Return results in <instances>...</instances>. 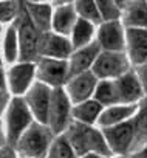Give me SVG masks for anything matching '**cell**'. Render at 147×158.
I'll return each instance as SVG.
<instances>
[{
  "instance_id": "obj_1",
  "label": "cell",
  "mask_w": 147,
  "mask_h": 158,
  "mask_svg": "<svg viewBox=\"0 0 147 158\" xmlns=\"http://www.w3.org/2000/svg\"><path fill=\"white\" fill-rule=\"evenodd\" d=\"M63 135L67 136L73 149L76 150L79 158L88 153H98L110 158L113 156L105 141L102 129H98L96 126H84L79 123H73Z\"/></svg>"
},
{
  "instance_id": "obj_2",
  "label": "cell",
  "mask_w": 147,
  "mask_h": 158,
  "mask_svg": "<svg viewBox=\"0 0 147 158\" xmlns=\"http://www.w3.org/2000/svg\"><path fill=\"white\" fill-rule=\"evenodd\" d=\"M54 138L56 136L48 126L34 121L22 135L14 150L20 158H48Z\"/></svg>"
},
{
  "instance_id": "obj_3",
  "label": "cell",
  "mask_w": 147,
  "mask_h": 158,
  "mask_svg": "<svg viewBox=\"0 0 147 158\" xmlns=\"http://www.w3.org/2000/svg\"><path fill=\"white\" fill-rule=\"evenodd\" d=\"M5 130H6V139L10 147H16L22 135L31 127L34 123V116L25 101V98H13L6 112H5Z\"/></svg>"
},
{
  "instance_id": "obj_4",
  "label": "cell",
  "mask_w": 147,
  "mask_h": 158,
  "mask_svg": "<svg viewBox=\"0 0 147 158\" xmlns=\"http://www.w3.org/2000/svg\"><path fill=\"white\" fill-rule=\"evenodd\" d=\"M19 30V47H20V59L19 62H33L36 64L40 59V39L42 33L31 22L25 6H22V13L17 19Z\"/></svg>"
},
{
  "instance_id": "obj_5",
  "label": "cell",
  "mask_w": 147,
  "mask_h": 158,
  "mask_svg": "<svg viewBox=\"0 0 147 158\" xmlns=\"http://www.w3.org/2000/svg\"><path fill=\"white\" fill-rule=\"evenodd\" d=\"M132 70L125 51H101L92 71L99 81H116Z\"/></svg>"
},
{
  "instance_id": "obj_6",
  "label": "cell",
  "mask_w": 147,
  "mask_h": 158,
  "mask_svg": "<svg viewBox=\"0 0 147 158\" xmlns=\"http://www.w3.org/2000/svg\"><path fill=\"white\" fill-rule=\"evenodd\" d=\"M71 124H73V102L68 98L63 87L54 89L50 116H48V127L51 129L54 136H59L63 135Z\"/></svg>"
},
{
  "instance_id": "obj_7",
  "label": "cell",
  "mask_w": 147,
  "mask_h": 158,
  "mask_svg": "<svg viewBox=\"0 0 147 158\" xmlns=\"http://www.w3.org/2000/svg\"><path fill=\"white\" fill-rule=\"evenodd\" d=\"M70 77L68 60L40 57L36 62V79L50 89H60Z\"/></svg>"
},
{
  "instance_id": "obj_8",
  "label": "cell",
  "mask_w": 147,
  "mask_h": 158,
  "mask_svg": "<svg viewBox=\"0 0 147 158\" xmlns=\"http://www.w3.org/2000/svg\"><path fill=\"white\" fill-rule=\"evenodd\" d=\"M105 141L112 155L115 156H132L135 152V130L132 119L115 127L102 129Z\"/></svg>"
},
{
  "instance_id": "obj_9",
  "label": "cell",
  "mask_w": 147,
  "mask_h": 158,
  "mask_svg": "<svg viewBox=\"0 0 147 158\" xmlns=\"http://www.w3.org/2000/svg\"><path fill=\"white\" fill-rule=\"evenodd\" d=\"M36 81V64L33 62H17L8 70V92L13 98H23Z\"/></svg>"
},
{
  "instance_id": "obj_10",
  "label": "cell",
  "mask_w": 147,
  "mask_h": 158,
  "mask_svg": "<svg viewBox=\"0 0 147 158\" xmlns=\"http://www.w3.org/2000/svg\"><path fill=\"white\" fill-rule=\"evenodd\" d=\"M98 84H99V79L95 76V73L85 71L81 74L70 76L67 84L63 85V90L67 92L73 106H76V104L85 102L88 99H93Z\"/></svg>"
},
{
  "instance_id": "obj_11",
  "label": "cell",
  "mask_w": 147,
  "mask_h": 158,
  "mask_svg": "<svg viewBox=\"0 0 147 158\" xmlns=\"http://www.w3.org/2000/svg\"><path fill=\"white\" fill-rule=\"evenodd\" d=\"M36 123L48 126V116L51 109V99H53V89L48 85L36 81L34 85L30 89V92L23 96Z\"/></svg>"
},
{
  "instance_id": "obj_12",
  "label": "cell",
  "mask_w": 147,
  "mask_h": 158,
  "mask_svg": "<svg viewBox=\"0 0 147 158\" xmlns=\"http://www.w3.org/2000/svg\"><path fill=\"white\" fill-rule=\"evenodd\" d=\"M96 42L101 51H125V27L122 22H105L99 25Z\"/></svg>"
},
{
  "instance_id": "obj_13",
  "label": "cell",
  "mask_w": 147,
  "mask_h": 158,
  "mask_svg": "<svg viewBox=\"0 0 147 158\" xmlns=\"http://www.w3.org/2000/svg\"><path fill=\"white\" fill-rule=\"evenodd\" d=\"M115 84H116L118 95H119V104L138 106L145 98L135 68H132L129 73L122 74L121 77H118Z\"/></svg>"
},
{
  "instance_id": "obj_14",
  "label": "cell",
  "mask_w": 147,
  "mask_h": 158,
  "mask_svg": "<svg viewBox=\"0 0 147 158\" xmlns=\"http://www.w3.org/2000/svg\"><path fill=\"white\" fill-rule=\"evenodd\" d=\"M73 51L75 50H73L70 37L56 34L53 31H48V33L42 34V39H40V57L68 60Z\"/></svg>"
},
{
  "instance_id": "obj_15",
  "label": "cell",
  "mask_w": 147,
  "mask_h": 158,
  "mask_svg": "<svg viewBox=\"0 0 147 158\" xmlns=\"http://www.w3.org/2000/svg\"><path fill=\"white\" fill-rule=\"evenodd\" d=\"M125 54L135 68L147 64V30H125Z\"/></svg>"
},
{
  "instance_id": "obj_16",
  "label": "cell",
  "mask_w": 147,
  "mask_h": 158,
  "mask_svg": "<svg viewBox=\"0 0 147 158\" xmlns=\"http://www.w3.org/2000/svg\"><path fill=\"white\" fill-rule=\"evenodd\" d=\"M99 54H101V48H99L96 40L93 44L84 47V48L75 50L68 59L70 76L81 74V73H85V71H92V68H93Z\"/></svg>"
},
{
  "instance_id": "obj_17",
  "label": "cell",
  "mask_w": 147,
  "mask_h": 158,
  "mask_svg": "<svg viewBox=\"0 0 147 158\" xmlns=\"http://www.w3.org/2000/svg\"><path fill=\"white\" fill-rule=\"evenodd\" d=\"M79 16L76 13L75 3H59L57 8H54L53 14V23H51V31L65 37H70L73 28L78 23Z\"/></svg>"
},
{
  "instance_id": "obj_18",
  "label": "cell",
  "mask_w": 147,
  "mask_h": 158,
  "mask_svg": "<svg viewBox=\"0 0 147 158\" xmlns=\"http://www.w3.org/2000/svg\"><path fill=\"white\" fill-rule=\"evenodd\" d=\"M125 30H147V2H121Z\"/></svg>"
},
{
  "instance_id": "obj_19",
  "label": "cell",
  "mask_w": 147,
  "mask_h": 158,
  "mask_svg": "<svg viewBox=\"0 0 147 158\" xmlns=\"http://www.w3.org/2000/svg\"><path fill=\"white\" fill-rule=\"evenodd\" d=\"M31 22L34 23V27L43 34L51 31V23H53V14H54V8L51 6V3L47 2H27L23 3Z\"/></svg>"
},
{
  "instance_id": "obj_20",
  "label": "cell",
  "mask_w": 147,
  "mask_h": 158,
  "mask_svg": "<svg viewBox=\"0 0 147 158\" xmlns=\"http://www.w3.org/2000/svg\"><path fill=\"white\" fill-rule=\"evenodd\" d=\"M136 110H138V106H125V104L105 107L99 116L98 126L101 129H108V127H115L122 123H127L135 116Z\"/></svg>"
},
{
  "instance_id": "obj_21",
  "label": "cell",
  "mask_w": 147,
  "mask_h": 158,
  "mask_svg": "<svg viewBox=\"0 0 147 158\" xmlns=\"http://www.w3.org/2000/svg\"><path fill=\"white\" fill-rule=\"evenodd\" d=\"M2 54L3 62L6 64H17L20 59V47H19V30H17V20L6 27L3 37H2Z\"/></svg>"
},
{
  "instance_id": "obj_22",
  "label": "cell",
  "mask_w": 147,
  "mask_h": 158,
  "mask_svg": "<svg viewBox=\"0 0 147 158\" xmlns=\"http://www.w3.org/2000/svg\"><path fill=\"white\" fill-rule=\"evenodd\" d=\"M104 107L96 99H88L85 102L73 106V123H79L84 126H95L99 121Z\"/></svg>"
},
{
  "instance_id": "obj_23",
  "label": "cell",
  "mask_w": 147,
  "mask_h": 158,
  "mask_svg": "<svg viewBox=\"0 0 147 158\" xmlns=\"http://www.w3.org/2000/svg\"><path fill=\"white\" fill-rule=\"evenodd\" d=\"M96 33H98L96 25H93L84 19H79L70 34L73 50H79V48H84V47L93 44L96 40Z\"/></svg>"
},
{
  "instance_id": "obj_24",
  "label": "cell",
  "mask_w": 147,
  "mask_h": 158,
  "mask_svg": "<svg viewBox=\"0 0 147 158\" xmlns=\"http://www.w3.org/2000/svg\"><path fill=\"white\" fill-rule=\"evenodd\" d=\"M132 124L135 130V152H138L147 144V98L138 104V110L132 118Z\"/></svg>"
},
{
  "instance_id": "obj_25",
  "label": "cell",
  "mask_w": 147,
  "mask_h": 158,
  "mask_svg": "<svg viewBox=\"0 0 147 158\" xmlns=\"http://www.w3.org/2000/svg\"><path fill=\"white\" fill-rule=\"evenodd\" d=\"M93 99H96L104 109L112 107V106H118L119 95H118V89H116L115 81H99Z\"/></svg>"
},
{
  "instance_id": "obj_26",
  "label": "cell",
  "mask_w": 147,
  "mask_h": 158,
  "mask_svg": "<svg viewBox=\"0 0 147 158\" xmlns=\"http://www.w3.org/2000/svg\"><path fill=\"white\" fill-rule=\"evenodd\" d=\"M75 6L79 19H84L96 27L102 25V17L99 13L98 2H95V0H81V2H75Z\"/></svg>"
},
{
  "instance_id": "obj_27",
  "label": "cell",
  "mask_w": 147,
  "mask_h": 158,
  "mask_svg": "<svg viewBox=\"0 0 147 158\" xmlns=\"http://www.w3.org/2000/svg\"><path fill=\"white\" fill-rule=\"evenodd\" d=\"M48 158H79V155L73 149V146L70 144L65 135H59L53 141Z\"/></svg>"
},
{
  "instance_id": "obj_28",
  "label": "cell",
  "mask_w": 147,
  "mask_h": 158,
  "mask_svg": "<svg viewBox=\"0 0 147 158\" xmlns=\"http://www.w3.org/2000/svg\"><path fill=\"white\" fill-rule=\"evenodd\" d=\"M22 3L13 2V0H0V25H11L14 23L20 13H22Z\"/></svg>"
},
{
  "instance_id": "obj_29",
  "label": "cell",
  "mask_w": 147,
  "mask_h": 158,
  "mask_svg": "<svg viewBox=\"0 0 147 158\" xmlns=\"http://www.w3.org/2000/svg\"><path fill=\"white\" fill-rule=\"evenodd\" d=\"M98 6H99V13H101V17H102V23H105V22H121V19H122L121 2L99 0Z\"/></svg>"
},
{
  "instance_id": "obj_30",
  "label": "cell",
  "mask_w": 147,
  "mask_h": 158,
  "mask_svg": "<svg viewBox=\"0 0 147 158\" xmlns=\"http://www.w3.org/2000/svg\"><path fill=\"white\" fill-rule=\"evenodd\" d=\"M136 74H138V79H139V82H141V87L144 90V95L147 98V64L145 65H141V67H136L135 68Z\"/></svg>"
},
{
  "instance_id": "obj_31",
  "label": "cell",
  "mask_w": 147,
  "mask_h": 158,
  "mask_svg": "<svg viewBox=\"0 0 147 158\" xmlns=\"http://www.w3.org/2000/svg\"><path fill=\"white\" fill-rule=\"evenodd\" d=\"M11 99H13V96H11V93L8 90H0V116L5 115Z\"/></svg>"
},
{
  "instance_id": "obj_32",
  "label": "cell",
  "mask_w": 147,
  "mask_h": 158,
  "mask_svg": "<svg viewBox=\"0 0 147 158\" xmlns=\"http://www.w3.org/2000/svg\"><path fill=\"white\" fill-rule=\"evenodd\" d=\"M0 158H19V155H17V152L13 147L5 146V147L0 149Z\"/></svg>"
},
{
  "instance_id": "obj_33",
  "label": "cell",
  "mask_w": 147,
  "mask_h": 158,
  "mask_svg": "<svg viewBox=\"0 0 147 158\" xmlns=\"http://www.w3.org/2000/svg\"><path fill=\"white\" fill-rule=\"evenodd\" d=\"M0 90H8V73L3 68V64H0Z\"/></svg>"
},
{
  "instance_id": "obj_34",
  "label": "cell",
  "mask_w": 147,
  "mask_h": 158,
  "mask_svg": "<svg viewBox=\"0 0 147 158\" xmlns=\"http://www.w3.org/2000/svg\"><path fill=\"white\" fill-rule=\"evenodd\" d=\"M8 146V139H6V130H5V124L0 119V149Z\"/></svg>"
},
{
  "instance_id": "obj_35",
  "label": "cell",
  "mask_w": 147,
  "mask_h": 158,
  "mask_svg": "<svg viewBox=\"0 0 147 158\" xmlns=\"http://www.w3.org/2000/svg\"><path fill=\"white\" fill-rule=\"evenodd\" d=\"M130 158H147V144L144 147H141L138 152H135Z\"/></svg>"
},
{
  "instance_id": "obj_36",
  "label": "cell",
  "mask_w": 147,
  "mask_h": 158,
  "mask_svg": "<svg viewBox=\"0 0 147 158\" xmlns=\"http://www.w3.org/2000/svg\"><path fill=\"white\" fill-rule=\"evenodd\" d=\"M82 158H110V156H104V155H98V153H88Z\"/></svg>"
},
{
  "instance_id": "obj_37",
  "label": "cell",
  "mask_w": 147,
  "mask_h": 158,
  "mask_svg": "<svg viewBox=\"0 0 147 158\" xmlns=\"http://www.w3.org/2000/svg\"><path fill=\"white\" fill-rule=\"evenodd\" d=\"M0 64H3V54H2V40H0Z\"/></svg>"
},
{
  "instance_id": "obj_38",
  "label": "cell",
  "mask_w": 147,
  "mask_h": 158,
  "mask_svg": "<svg viewBox=\"0 0 147 158\" xmlns=\"http://www.w3.org/2000/svg\"><path fill=\"white\" fill-rule=\"evenodd\" d=\"M112 158H130V156H112Z\"/></svg>"
},
{
  "instance_id": "obj_39",
  "label": "cell",
  "mask_w": 147,
  "mask_h": 158,
  "mask_svg": "<svg viewBox=\"0 0 147 158\" xmlns=\"http://www.w3.org/2000/svg\"><path fill=\"white\" fill-rule=\"evenodd\" d=\"M0 36H2V25H0Z\"/></svg>"
},
{
  "instance_id": "obj_40",
  "label": "cell",
  "mask_w": 147,
  "mask_h": 158,
  "mask_svg": "<svg viewBox=\"0 0 147 158\" xmlns=\"http://www.w3.org/2000/svg\"><path fill=\"white\" fill-rule=\"evenodd\" d=\"M19 158H20V156H19Z\"/></svg>"
}]
</instances>
